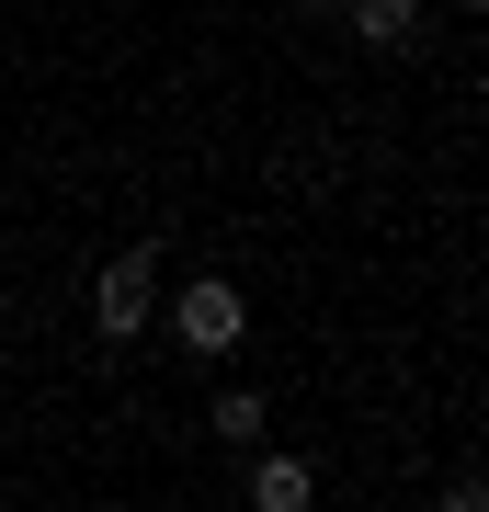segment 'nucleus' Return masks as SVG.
Here are the masks:
<instances>
[{
  "mask_svg": "<svg viewBox=\"0 0 489 512\" xmlns=\"http://www.w3.org/2000/svg\"><path fill=\"white\" fill-rule=\"evenodd\" d=\"M239 330H251V296H239V274H194V285L171 296V342H182V353H205V365H228Z\"/></svg>",
  "mask_w": 489,
  "mask_h": 512,
  "instance_id": "nucleus-1",
  "label": "nucleus"
},
{
  "mask_svg": "<svg viewBox=\"0 0 489 512\" xmlns=\"http://www.w3.org/2000/svg\"><path fill=\"white\" fill-rule=\"evenodd\" d=\"M148 308H160V251H114L103 274H91V319H103V342H137Z\"/></svg>",
  "mask_w": 489,
  "mask_h": 512,
  "instance_id": "nucleus-2",
  "label": "nucleus"
},
{
  "mask_svg": "<svg viewBox=\"0 0 489 512\" xmlns=\"http://www.w3.org/2000/svg\"><path fill=\"white\" fill-rule=\"evenodd\" d=\"M308 501H319L308 456H251V512H308Z\"/></svg>",
  "mask_w": 489,
  "mask_h": 512,
  "instance_id": "nucleus-3",
  "label": "nucleus"
},
{
  "mask_svg": "<svg viewBox=\"0 0 489 512\" xmlns=\"http://www.w3.org/2000/svg\"><path fill=\"white\" fill-rule=\"evenodd\" d=\"M205 421H217V444H262V433H273L262 387H217V410H205Z\"/></svg>",
  "mask_w": 489,
  "mask_h": 512,
  "instance_id": "nucleus-4",
  "label": "nucleus"
},
{
  "mask_svg": "<svg viewBox=\"0 0 489 512\" xmlns=\"http://www.w3.org/2000/svg\"><path fill=\"white\" fill-rule=\"evenodd\" d=\"M353 35L364 46H410L421 35V0H353Z\"/></svg>",
  "mask_w": 489,
  "mask_h": 512,
  "instance_id": "nucleus-5",
  "label": "nucleus"
},
{
  "mask_svg": "<svg viewBox=\"0 0 489 512\" xmlns=\"http://www.w3.org/2000/svg\"><path fill=\"white\" fill-rule=\"evenodd\" d=\"M433 512H489V490H478V478H444V501Z\"/></svg>",
  "mask_w": 489,
  "mask_h": 512,
  "instance_id": "nucleus-6",
  "label": "nucleus"
},
{
  "mask_svg": "<svg viewBox=\"0 0 489 512\" xmlns=\"http://www.w3.org/2000/svg\"><path fill=\"white\" fill-rule=\"evenodd\" d=\"M0 319H12V274H0Z\"/></svg>",
  "mask_w": 489,
  "mask_h": 512,
  "instance_id": "nucleus-7",
  "label": "nucleus"
}]
</instances>
